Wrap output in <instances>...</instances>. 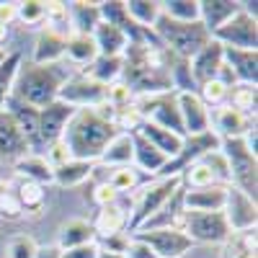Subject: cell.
Here are the masks:
<instances>
[{
	"label": "cell",
	"instance_id": "1",
	"mask_svg": "<svg viewBox=\"0 0 258 258\" xmlns=\"http://www.w3.org/2000/svg\"><path fill=\"white\" fill-rule=\"evenodd\" d=\"M119 132L114 126V109L109 103H98L93 109H75L62 132V142L70 158L98 163L109 140Z\"/></svg>",
	"mask_w": 258,
	"mask_h": 258
},
{
	"label": "cell",
	"instance_id": "2",
	"mask_svg": "<svg viewBox=\"0 0 258 258\" xmlns=\"http://www.w3.org/2000/svg\"><path fill=\"white\" fill-rule=\"evenodd\" d=\"M75 70L78 68H73L68 59H59L52 64H36V62L21 59L16 83H13V96L31 103L34 109H44L52 101H57L59 88Z\"/></svg>",
	"mask_w": 258,
	"mask_h": 258
},
{
	"label": "cell",
	"instance_id": "3",
	"mask_svg": "<svg viewBox=\"0 0 258 258\" xmlns=\"http://www.w3.org/2000/svg\"><path fill=\"white\" fill-rule=\"evenodd\" d=\"M153 34L158 36L160 44L178 59H191L202 47L209 44L212 34L202 26V21H194V24H181L160 13V18L155 21Z\"/></svg>",
	"mask_w": 258,
	"mask_h": 258
},
{
	"label": "cell",
	"instance_id": "4",
	"mask_svg": "<svg viewBox=\"0 0 258 258\" xmlns=\"http://www.w3.org/2000/svg\"><path fill=\"white\" fill-rule=\"evenodd\" d=\"M181 188V176H160L155 181H150L135 202V209L129 214V230H140L150 217H155V214L176 197V191Z\"/></svg>",
	"mask_w": 258,
	"mask_h": 258
},
{
	"label": "cell",
	"instance_id": "5",
	"mask_svg": "<svg viewBox=\"0 0 258 258\" xmlns=\"http://www.w3.org/2000/svg\"><path fill=\"white\" fill-rule=\"evenodd\" d=\"M220 150L227 158L232 186L240 188L243 194H248L250 199H255V191H258V158L245 147L243 137L220 140Z\"/></svg>",
	"mask_w": 258,
	"mask_h": 258
},
{
	"label": "cell",
	"instance_id": "6",
	"mask_svg": "<svg viewBox=\"0 0 258 258\" xmlns=\"http://www.w3.org/2000/svg\"><path fill=\"white\" fill-rule=\"evenodd\" d=\"M181 230L188 235L191 243H207L217 245L232 238V230L227 225L225 212H188L183 209V225Z\"/></svg>",
	"mask_w": 258,
	"mask_h": 258
},
{
	"label": "cell",
	"instance_id": "7",
	"mask_svg": "<svg viewBox=\"0 0 258 258\" xmlns=\"http://www.w3.org/2000/svg\"><path fill=\"white\" fill-rule=\"evenodd\" d=\"M212 39L227 49H258V21L250 11H245V6H240V11L225 21Z\"/></svg>",
	"mask_w": 258,
	"mask_h": 258
},
{
	"label": "cell",
	"instance_id": "8",
	"mask_svg": "<svg viewBox=\"0 0 258 258\" xmlns=\"http://www.w3.org/2000/svg\"><path fill=\"white\" fill-rule=\"evenodd\" d=\"M106 88L109 85L93 80L85 70H75L59 88L57 101L73 106V109H93L98 103H106Z\"/></svg>",
	"mask_w": 258,
	"mask_h": 258
},
{
	"label": "cell",
	"instance_id": "9",
	"mask_svg": "<svg viewBox=\"0 0 258 258\" xmlns=\"http://www.w3.org/2000/svg\"><path fill=\"white\" fill-rule=\"evenodd\" d=\"M135 238L142 240V243H147L158 258H181V255H186L194 248V243L188 240V235L183 230H176V227L137 230Z\"/></svg>",
	"mask_w": 258,
	"mask_h": 258
},
{
	"label": "cell",
	"instance_id": "10",
	"mask_svg": "<svg viewBox=\"0 0 258 258\" xmlns=\"http://www.w3.org/2000/svg\"><path fill=\"white\" fill-rule=\"evenodd\" d=\"M176 103H178V114H181V124H183V135H204L212 129L209 124V109L204 106V101L199 98L197 91H176Z\"/></svg>",
	"mask_w": 258,
	"mask_h": 258
},
{
	"label": "cell",
	"instance_id": "11",
	"mask_svg": "<svg viewBox=\"0 0 258 258\" xmlns=\"http://www.w3.org/2000/svg\"><path fill=\"white\" fill-rule=\"evenodd\" d=\"M225 217L232 232H245V230H255L258 222V209H255V199H250L248 194H243L240 188L227 186V202H225Z\"/></svg>",
	"mask_w": 258,
	"mask_h": 258
},
{
	"label": "cell",
	"instance_id": "12",
	"mask_svg": "<svg viewBox=\"0 0 258 258\" xmlns=\"http://www.w3.org/2000/svg\"><path fill=\"white\" fill-rule=\"evenodd\" d=\"M222 62H225V47L220 44V41L209 39V44L202 47L197 54L188 59V75H191L194 85L199 88L202 83L214 80L217 73H220V68H222Z\"/></svg>",
	"mask_w": 258,
	"mask_h": 258
},
{
	"label": "cell",
	"instance_id": "13",
	"mask_svg": "<svg viewBox=\"0 0 258 258\" xmlns=\"http://www.w3.org/2000/svg\"><path fill=\"white\" fill-rule=\"evenodd\" d=\"M209 124H214L212 132L220 140H238L255 124V119L238 109H232L230 103H225V106H217V109L209 111Z\"/></svg>",
	"mask_w": 258,
	"mask_h": 258
},
{
	"label": "cell",
	"instance_id": "14",
	"mask_svg": "<svg viewBox=\"0 0 258 258\" xmlns=\"http://www.w3.org/2000/svg\"><path fill=\"white\" fill-rule=\"evenodd\" d=\"M6 111L16 119L18 129L24 132V137H26V142H29L31 153L44 155V145H41V137H39V109H34L31 103L11 96L8 103H6Z\"/></svg>",
	"mask_w": 258,
	"mask_h": 258
},
{
	"label": "cell",
	"instance_id": "15",
	"mask_svg": "<svg viewBox=\"0 0 258 258\" xmlns=\"http://www.w3.org/2000/svg\"><path fill=\"white\" fill-rule=\"evenodd\" d=\"M73 114H75V109L68 103H62V101H52L49 106L39 109V137H41L44 150L52 142L62 140V132H64V126H68Z\"/></svg>",
	"mask_w": 258,
	"mask_h": 258
},
{
	"label": "cell",
	"instance_id": "16",
	"mask_svg": "<svg viewBox=\"0 0 258 258\" xmlns=\"http://www.w3.org/2000/svg\"><path fill=\"white\" fill-rule=\"evenodd\" d=\"M26 153H31V150H29V142H26L24 132L18 129L16 119L3 109L0 111V160L16 163Z\"/></svg>",
	"mask_w": 258,
	"mask_h": 258
},
{
	"label": "cell",
	"instance_id": "17",
	"mask_svg": "<svg viewBox=\"0 0 258 258\" xmlns=\"http://www.w3.org/2000/svg\"><path fill=\"white\" fill-rule=\"evenodd\" d=\"M227 202V186L214 183L204 188H183V209L188 212H222Z\"/></svg>",
	"mask_w": 258,
	"mask_h": 258
},
{
	"label": "cell",
	"instance_id": "18",
	"mask_svg": "<svg viewBox=\"0 0 258 258\" xmlns=\"http://www.w3.org/2000/svg\"><path fill=\"white\" fill-rule=\"evenodd\" d=\"M132 150H135L132 163L137 165V170H145L147 176H160L163 173L168 158L160 153L155 145H150L140 132H132Z\"/></svg>",
	"mask_w": 258,
	"mask_h": 258
},
{
	"label": "cell",
	"instance_id": "19",
	"mask_svg": "<svg viewBox=\"0 0 258 258\" xmlns=\"http://www.w3.org/2000/svg\"><path fill=\"white\" fill-rule=\"evenodd\" d=\"M225 64L238 83L255 85L258 83V49H227L225 47Z\"/></svg>",
	"mask_w": 258,
	"mask_h": 258
},
{
	"label": "cell",
	"instance_id": "20",
	"mask_svg": "<svg viewBox=\"0 0 258 258\" xmlns=\"http://www.w3.org/2000/svg\"><path fill=\"white\" fill-rule=\"evenodd\" d=\"M64 39H68V34L44 26L39 31V36H36L34 59L31 62H36V64H52V62L64 59Z\"/></svg>",
	"mask_w": 258,
	"mask_h": 258
},
{
	"label": "cell",
	"instance_id": "21",
	"mask_svg": "<svg viewBox=\"0 0 258 258\" xmlns=\"http://www.w3.org/2000/svg\"><path fill=\"white\" fill-rule=\"evenodd\" d=\"M98 57L96 41L91 34H80V31H70L64 39V59H68L73 68L85 70L88 64Z\"/></svg>",
	"mask_w": 258,
	"mask_h": 258
},
{
	"label": "cell",
	"instance_id": "22",
	"mask_svg": "<svg viewBox=\"0 0 258 258\" xmlns=\"http://www.w3.org/2000/svg\"><path fill=\"white\" fill-rule=\"evenodd\" d=\"M91 36L96 41L98 57H124V52L129 47L126 34L119 26H114V24H106V21H101V24L93 29Z\"/></svg>",
	"mask_w": 258,
	"mask_h": 258
},
{
	"label": "cell",
	"instance_id": "23",
	"mask_svg": "<svg viewBox=\"0 0 258 258\" xmlns=\"http://www.w3.org/2000/svg\"><path fill=\"white\" fill-rule=\"evenodd\" d=\"M240 6L243 3L238 0H199V21L209 34H214L225 21H230L240 11Z\"/></svg>",
	"mask_w": 258,
	"mask_h": 258
},
{
	"label": "cell",
	"instance_id": "24",
	"mask_svg": "<svg viewBox=\"0 0 258 258\" xmlns=\"http://www.w3.org/2000/svg\"><path fill=\"white\" fill-rule=\"evenodd\" d=\"M137 132H140L150 145H155L168 160H173V158L181 153V145H183V137H181V135H173V132H168V129H163V126H158V124H153V121H145V119H142V124H140Z\"/></svg>",
	"mask_w": 258,
	"mask_h": 258
},
{
	"label": "cell",
	"instance_id": "25",
	"mask_svg": "<svg viewBox=\"0 0 258 258\" xmlns=\"http://www.w3.org/2000/svg\"><path fill=\"white\" fill-rule=\"evenodd\" d=\"M93 225V232L101 235V238H111V235H119L126 230L129 225V214L126 209L116 202V204H109V207H101L96 220L91 222Z\"/></svg>",
	"mask_w": 258,
	"mask_h": 258
},
{
	"label": "cell",
	"instance_id": "26",
	"mask_svg": "<svg viewBox=\"0 0 258 258\" xmlns=\"http://www.w3.org/2000/svg\"><path fill=\"white\" fill-rule=\"evenodd\" d=\"M13 170L24 178V181H34V183H52L54 176V168L47 163L44 155H36V153H26L24 158H18L13 163Z\"/></svg>",
	"mask_w": 258,
	"mask_h": 258
},
{
	"label": "cell",
	"instance_id": "27",
	"mask_svg": "<svg viewBox=\"0 0 258 258\" xmlns=\"http://www.w3.org/2000/svg\"><path fill=\"white\" fill-rule=\"evenodd\" d=\"M96 170V163L91 160H75L70 158L68 163H62L54 168V176H52V183L62 186V188H73V186H80L83 181H88Z\"/></svg>",
	"mask_w": 258,
	"mask_h": 258
},
{
	"label": "cell",
	"instance_id": "28",
	"mask_svg": "<svg viewBox=\"0 0 258 258\" xmlns=\"http://www.w3.org/2000/svg\"><path fill=\"white\" fill-rule=\"evenodd\" d=\"M88 243H96V232H93V225L88 220H70L57 232V248L59 250L88 245Z\"/></svg>",
	"mask_w": 258,
	"mask_h": 258
},
{
	"label": "cell",
	"instance_id": "29",
	"mask_svg": "<svg viewBox=\"0 0 258 258\" xmlns=\"http://www.w3.org/2000/svg\"><path fill=\"white\" fill-rule=\"evenodd\" d=\"M132 135L129 132H116L109 145H106V150L101 153L98 163L101 165H109V168H119V165H132Z\"/></svg>",
	"mask_w": 258,
	"mask_h": 258
},
{
	"label": "cell",
	"instance_id": "30",
	"mask_svg": "<svg viewBox=\"0 0 258 258\" xmlns=\"http://www.w3.org/2000/svg\"><path fill=\"white\" fill-rule=\"evenodd\" d=\"M124 11H126L129 21L137 24L140 29H153L155 21L160 18V3L158 0H126Z\"/></svg>",
	"mask_w": 258,
	"mask_h": 258
},
{
	"label": "cell",
	"instance_id": "31",
	"mask_svg": "<svg viewBox=\"0 0 258 258\" xmlns=\"http://www.w3.org/2000/svg\"><path fill=\"white\" fill-rule=\"evenodd\" d=\"M13 188H16V197H18L21 212L39 214L41 209H44L47 191H44V186H41V183H34V181H24V178H21Z\"/></svg>",
	"mask_w": 258,
	"mask_h": 258
},
{
	"label": "cell",
	"instance_id": "32",
	"mask_svg": "<svg viewBox=\"0 0 258 258\" xmlns=\"http://www.w3.org/2000/svg\"><path fill=\"white\" fill-rule=\"evenodd\" d=\"M68 8H70V24H73V31L93 34V29L101 24L98 3H68Z\"/></svg>",
	"mask_w": 258,
	"mask_h": 258
},
{
	"label": "cell",
	"instance_id": "33",
	"mask_svg": "<svg viewBox=\"0 0 258 258\" xmlns=\"http://www.w3.org/2000/svg\"><path fill=\"white\" fill-rule=\"evenodd\" d=\"M85 73L103 85H111L124 73V57H96L88 68H85Z\"/></svg>",
	"mask_w": 258,
	"mask_h": 258
},
{
	"label": "cell",
	"instance_id": "34",
	"mask_svg": "<svg viewBox=\"0 0 258 258\" xmlns=\"http://www.w3.org/2000/svg\"><path fill=\"white\" fill-rule=\"evenodd\" d=\"M227 103L232 109H238L248 116L255 119V103H258V91L255 85H248V83H235L230 93H227Z\"/></svg>",
	"mask_w": 258,
	"mask_h": 258
},
{
	"label": "cell",
	"instance_id": "35",
	"mask_svg": "<svg viewBox=\"0 0 258 258\" xmlns=\"http://www.w3.org/2000/svg\"><path fill=\"white\" fill-rule=\"evenodd\" d=\"M111 173H106V183H109L116 194H124V191H135L140 183H142V176L135 165H119V168H109Z\"/></svg>",
	"mask_w": 258,
	"mask_h": 258
},
{
	"label": "cell",
	"instance_id": "36",
	"mask_svg": "<svg viewBox=\"0 0 258 258\" xmlns=\"http://www.w3.org/2000/svg\"><path fill=\"white\" fill-rule=\"evenodd\" d=\"M21 64V54L11 52L3 62H0V111L6 109L8 98L13 96V83H16V73Z\"/></svg>",
	"mask_w": 258,
	"mask_h": 258
},
{
	"label": "cell",
	"instance_id": "37",
	"mask_svg": "<svg viewBox=\"0 0 258 258\" xmlns=\"http://www.w3.org/2000/svg\"><path fill=\"white\" fill-rule=\"evenodd\" d=\"M160 13L181 24H194L199 21V0H165L160 3Z\"/></svg>",
	"mask_w": 258,
	"mask_h": 258
},
{
	"label": "cell",
	"instance_id": "38",
	"mask_svg": "<svg viewBox=\"0 0 258 258\" xmlns=\"http://www.w3.org/2000/svg\"><path fill=\"white\" fill-rule=\"evenodd\" d=\"M178 176H181V183H186L188 188H204V186H214V183H217V178L212 176V170H209L202 160L188 163ZM222 186H225V183H222Z\"/></svg>",
	"mask_w": 258,
	"mask_h": 258
},
{
	"label": "cell",
	"instance_id": "39",
	"mask_svg": "<svg viewBox=\"0 0 258 258\" xmlns=\"http://www.w3.org/2000/svg\"><path fill=\"white\" fill-rule=\"evenodd\" d=\"M197 93H199V98L204 101L207 109H217V106H225V103H227L230 88H227L225 83H220L217 78H214V80H209V83H202Z\"/></svg>",
	"mask_w": 258,
	"mask_h": 258
},
{
	"label": "cell",
	"instance_id": "40",
	"mask_svg": "<svg viewBox=\"0 0 258 258\" xmlns=\"http://www.w3.org/2000/svg\"><path fill=\"white\" fill-rule=\"evenodd\" d=\"M209 170H212V176L217 178V183H230V165H227V158H225V153L217 147V150H209V153H204L202 158H199Z\"/></svg>",
	"mask_w": 258,
	"mask_h": 258
},
{
	"label": "cell",
	"instance_id": "41",
	"mask_svg": "<svg viewBox=\"0 0 258 258\" xmlns=\"http://www.w3.org/2000/svg\"><path fill=\"white\" fill-rule=\"evenodd\" d=\"M21 204L16 197V188L11 183L0 181V217H8V220H18L21 217Z\"/></svg>",
	"mask_w": 258,
	"mask_h": 258
},
{
	"label": "cell",
	"instance_id": "42",
	"mask_svg": "<svg viewBox=\"0 0 258 258\" xmlns=\"http://www.w3.org/2000/svg\"><path fill=\"white\" fill-rule=\"evenodd\" d=\"M135 101V91L129 88L126 83H111L109 88H106V103L111 106V109H121V106H129Z\"/></svg>",
	"mask_w": 258,
	"mask_h": 258
},
{
	"label": "cell",
	"instance_id": "43",
	"mask_svg": "<svg viewBox=\"0 0 258 258\" xmlns=\"http://www.w3.org/2000/svg\"><path fill=\"white\" fill-rule=\"evenodd\" d=\"M16 21H24L26 26L44 24V3H41V0H26V3H18V18Z\"/></svg>",
	"mask_w": 258,
	"mask_h": 258
},
{
	"label": "cell",
	"instance_id": "44",
	"mask_svg": "<svg viewBox=\"0 0 258 258\" xmlns=\"http://www.w3.org/2000/svg\"><path fill=\"white\" fill-rule=\"evenodd\" d=\"M36 240L29 235H16L8 243V258H34L36 255Z\"/></svg>",
	"mask_w": 258,
	"mask_h": 258
},
{
	"label": "cell",
	"instance_id": "45",
	"mask_svg": "<svg viewBox=\"0 0 258 258\" xmlns=\"http://www.w3.org/2000/svg\"><path fill=\"white\" fill-rule=\"evenodd\" d=\"M119 197H121V194H116L106 181H101V183L93 188V202L98 204V209H101V207H109V204H116Z\"/></svg>",
	"mask_w": 258,
	"mask_h": 258
},
{
	"label": "cell",
	"instance_id": "46",
	"mask_svg": "<svg viewBox=\"0 0 258 258\" xmlns=\"http://www.w3.org/2000/svg\"><path fill=\"white\" fill-rule=\"evenodd\" d=\"M124 258H158V255L153 253V248H150L147 243L132 238L129 245H126V250H124Z\"/></svg>",
	"mask_w": 258,
	"mask_h": 258
},
{
	"label": "cell",
	"instance_id": "47",
	"mask_svg": "<svg viewBox=\"0 0 258 258\" xmlns=\"http://www.w3.org/2000/svg\"><path fill=\"white\" fill-rule=\"evenodd\" d=\"M98 248L96 243H88V245H78V248H68L62 250L59 258H98Z\"/></svg>",
	"mask_w": 258,
	"mask_h": 258
},
{
	"label": "cell",
	"instance_id": "48",
	"mask_svg": "<svg viewBox=\"0 0 258 258\" xmlns=\"http://www.w3.org/2000/svg\"><path fill=\"white\" fill-rule=\"evenodd\" d=\"M18 18V3H0V24L8 26Z\"/></svg>",
	"mask_w": 258,
	"mask_h": 258
},
{
	"label": "cell",
	"instance_id": "49",
	"mask_svg": "<svg viewBox=\"0 0 258 258\" xmlns=\"http://www.w3.org/2000/svg\"><path fill=\"white\" fill-rule=\"evenodd\" d=\"M59 255H62V250L57 245H39L34 258H59Z\"/></svg>",
	"mask_w": 258,
	"mask_h": 258
},
{
	"label": "cell",
	"instance_id": "50",
	"mask_svg": "<svg viewBox=\"0 0 258 258\" xmlns=\"http://www.w3.org/2000/svg\"><path fill=\"white\" fill-rule=\"evenodd\" d=\"M230 258H255V250H245V248H235V253Z\"/></svg>",
	"mask_w": 258,
	"mask_h": 258
},
{
	"label": "cell",
	"instance_id": "51",
	"mask_svg": "<svg viewBox=\"0 0 258 258\" xmlns=\"http://www.w3.org/2000/svg\"><path fill=\"white\" fill-rule=\"evenodd\" d=\"M98 258H124V253H111V250L98 248Z\"/></svg>",
	"mask_w": 258,
	"mask_h": 258
},
{
	"label": "cell",
	"instance_id": "52",
	"mask_svg": "<svg viewBox=\"0 0 258 258\" xmlns=\"http://www.w3.org/2000/svg\"><path fill=\"white\" fill-rule=\"evenodd\" d=\"M8 54H11V52H8V49H6V47H0V62H3V59H6V57H8Z\"/></svg>",
	"mask_w": 258,
	"mask_h": 258
}]
</instances>
